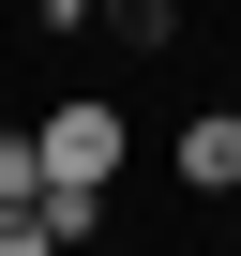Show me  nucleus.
Instances as JSON below:
<instances>
[{"mask_svg": "<svg viewBox=\"0 0 241 256\" xmlns=\"http://www.w3.org/2000/svg\"><path fill=\"white\" fill-rule=\"evenodd\" d=\"M30 151H46V196H106V166H120V106H90V90H76Z\"/></svg>", "mask_w": 241, "mask_h": 256, "instance_id": "1", "label": "nucleus"}, {"mask_svg": "<svg viewBox=\"0 0 241 256\" xmlns=\"http://www.w3.org/2000/svg\"><path fill=\"white\" fill-rule=\"evenodd\" d=\"M181 181H196V196H241V106H226V120H196V136H181Z\"/></svg>", "mask_w": 241, "mask_h": 256, "instance_id": "2", "label": "nucleus"}, {"mask_svg": "<svg viewBox=\"0 0 241 256\" xmlns=\"http://www.w3.org/2000/svg\"><path fill=\"white\" fill-rule=\"evenodd\" d=\"M0 211H46V151L30 136H0Z\"/></svg>", "mask_w": 241, "mask_h": 256, "instance_id": "3", "label": "nucleus"}, {"mask_svg": "<svg viewBox=\"0 0 241 256\" xmlns=\"http://www.w3.org/2000/svg\"><path fill=\"white\" fill-rule=\"evenodd\" d=\"M0 256H60V241H46V226H30V211H0Z\"/></svg>", "mask_w": 241, "mask_h": 256, "instance_id": "4", "label": "nucleus"}]
</instances>
